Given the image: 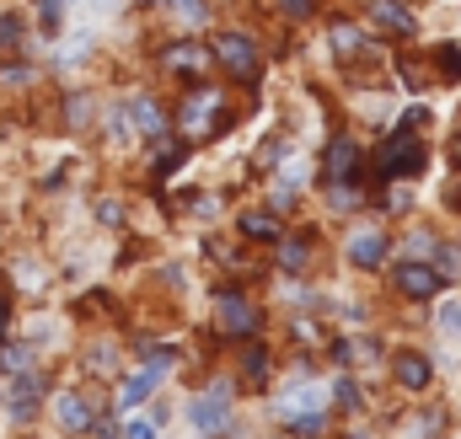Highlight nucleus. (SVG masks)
<instances>
[{
    "mask_svg": "<svg viewBox=\"0 0 461 439\" xmlns=\"http://www.w3.org/2000/svg\"><path fill=\"white\" fill-rule=\"evenodd\" d=\"M430 166V145H424V134H414V129H392L387 139H381V150H376V177L381 182H408V177H419Z\"/></svg>",
    "mask_w": 461,
    "mask_h": 439,
    "instance_id": "1",
    "label": "nucleus"
},
{
    "mask_svg": "<svg viewBox=\"0 0 461 439\" xmlns=\"http://www.w3.org/2000/svg\"><path fill=\"white\" fill-rule=\"evenodd\" d=\"M231 118H226V107H220V91H209L204 80L183 97V107H177V129H183V139H209L215 129H226Z\"/></svg>",
    "mask_w": 461,
    "mask_h": 439,
    "instance_id": "2",
    "label": "nucleus"
},
{
    "mask_svg": "<svg viewBox=\"0 0 461 439\" xmlns=\"http://www.w3.org/2000/svg\"><path fill=\"white\" fill-rule=\"evenodd\" d=\"M209 317H215V327H220L226 338H236V343L258 338V327H263V311H258L252 295H242V290H220V295L209 300Z\"/></svg>",
    "mask_w": 461,
    "mask_h": 439,
    "instance_id": "3",
    "label": "nucleus"
},
{
    "mask_svg": "<svg viewBox=\"0 0 461 439\" xmlns=\"http://www.w3.org/2000/svg\"><path fill=\"white\" fill-rule=\"evenodd\" d=\"M209 54H215V64H226V75L231 80H258V70H263V59H258V43L247 38V32H220L215 43H209Z\"/></svg>",
    "mask_w": 461,
    "mask_h": 439,
    "instance_id": "4",
    "label": "nucleus"
},
{
    "mask_svg": "<svg viewBox=\"0 0 461 439\" xmlns=\"http://www.w3.org/2000/svg\"><path fill=\"white\" fill-rule=\"evenodd\" d=\"M188 424L209 439H226L236 429V402H231V397H215V392H199V397L188 402Z\"/></svg>",
    "mask_w": 461,
    "mask_h": 439,
    "instance_id": "5",
    "label": "nucleus"
},
{
    "mask_svg": "<svg viewBox=\"0 0 461 439\" xmlns=\"http://www.w3.org/2000/svg\"><path fill=\"white\" fill-rule=\"evenodd\" d=\"M392 284H397V295H408V300H435V295L446 290V279H440L435 263H424V257H403V263L392 268Z\"/></svg>",
    "mask_w": 461,
    "mask_h": 439,
    "instance_id": "6",
    "label": "nucleus"
},
{
    "mask_svg": "<svg viewBox=\"0 0 461 439\" xmlns=\"http://www.w3.org/2000/svg\"><path fill=\"white\" fill-rule=\"evenodd\" d=\"M322 177H328V182H365V150H360L349 134H338V139L322 150Z\"/></svg>",
    "mask_w": 461,
    "mask_h": 439,
    "instance_id": "7",
    "label": "nucleus"
},
{
    "mask_svg": "<svg viewBox=\"0 0 461 439\" xmlns=\"http://www.w3.org/2000/svg\"><path fill=\"white\" fill-rule=\"evenodd\" d=\"M209 64H215V54H209L204 43H166V48H161V70H166V75H183V80H193V86L209 75Z\"/></svg>",
    "mask_w": 461,
    "mask_h": 439,
    "instance_id": "8",
    "label": "nucleus"
},
{
    "mask_svg": "<svg viewBox=\"0 0 461 439\" xmlns=\"http://www.w3.org/2000/svg\"><path fill=\"white\" fill-rule=\"evenodd\" d=\"M392 381H397L408 397H424V392L435 386V365H430V354H424V349H397V354H392Z\"/></svg>",
    "mask_w": 461,
    "mask_h": 439,
    "instance_id": "9",
    "label": "nucleus"
},
{
    "mask_svg": "<svg viewBox=\"0 0 461 439\" xmlns=\"http://www.w3.org/2000/svg\"><path fill=\"white\" fill-rule=\"evenodd\" d=\"M344 257H349L354 268H365V274H371V268H381V263L392 257V241H387V231H381V225H365V231H354V236H349Z\"/></svg>",
    "mask_w": 461,
    "mask_h": 439,
    "instance_id": "10",
    "label": "nucleus"
},
{
    "mask_svg": "<svg viewBox=\"0 0 461 439\" xmlns=\"http://www.w3.org/2000/svg\"><path fill=\"white\" fill-rule=\"evenodd\" d=\"M328 43H333V54L338 59H360V54H371L376 43L365 38V27L360 21H349V16H333L328 21Z\"/></svg>",
    "mask_w": 461,
    "mask_h": 439,
    "instance_id": "11",
    "label": "nucleus"
},
{
    "mask_svg": "<svg viewBox=\"0 0 461 439\" xmlns=\"http://www.w3.org/2000/svg\"><path fill=\"white\" fill-rule=\"evenodd\" d=\"M371 21H376V32H387V38H414V32H419L414 11H408L403 0H371Z\"/></svg>",
    "mask_w": 461,
    "mask_h": 439,
    "instance_id": "12",
    "label": "nucleus"
},
{
    "mask_svg": "<svg viewBox=\"0 0 461 439\" xmlns=\"http://www.w3.org/2000/svg\"><path fill=\"white\" fill-rule=\"evenodd\" d=\"M124 113H129L134 134H145V139H166V113L156 107V97H145V91H140V97H129V107H124Z\"/></svg>",
    "mask_w": 461,
    "mask_h": 439,
    "instance_id": "13",
    "label": "nucleus"
},
{
    "mask_svg": "<svg viewBox=\"0 0 461 439\" xmlns=\"http://www.w3.org/2000/svg\"><path fill=\"white\" fill-rule=\"evenodd\" d=\"M236 231H242L247 241H279V236H285V225H279V215H274V209H242Z\"/></svg>",
    "mask_w": 461,
    "mask_h": 439,
    "instance_id": "14",
    "label": "nucleus"
},
{
    "mask_svg": "<svg viewBox=\"0 0 461 439\" xmlns=\"http://www.w3.org/2000/svg\"><path fill=\"white\" fill-rule=\"evenodd\" d=\"M91 424H97L91 402H86L81 392H64V397H59V429H64V435H86Z\"/></svg>",
    "mask_w": 461,
    "mask_h": 439,
    "instance_id": "15",
    "label": "nucleus"
},
{
    "mask_svg": "<svg viewBox=\"0 0 461 439\" xmlns=\"http://www.w3.org/2000/svg\"><path fill=\"white\" fill-rule=\"evenodd\" d=\"M43 392H48V381H43V376H32V370H27V376H16L11 413H16V418H32V413H38V402H43Z\"/></svg>",
    "mask_w": 461,
    "mask_h": 439,
    "instance_id": "16",
    "label": "nucleus"
},
{
    "mask_svg": "<svg viewBox=\"0 0 461 439\" xmlns=\"http://www.w3.org/2000/svg\"><path fill=\"white\" fill-rule=\"evenodd\" d=\"M274 247H279V252H274L279 274H306V268H312V241H306V236H295V241H290V236H279Z\"/></svg>",
    "mask_w": 461,
    "mask_h": 439,
    "instance_id": "17",
    "label": "nucleus"
},
{
    "mask_svg": "<svg viewBox=\"0 0 461 439\" xmlns=\"http://www.w3.org/2000/svg\"><path fill=\"white\" fill-rule=\"evenodd\" d=\"M269 370H274V359H269V343L247 338V349H242V381H247V386H269Z\"/></svg>",
    "mask_w": 461,
    "mask_h": 439,
    "instance_id": "18",
    "label": "nucleus"
},
{
    "mask_svg": "<svg viewBox=\"0 0 461 439\" xmlns=\"http://www.w3.org/2000/svg\"><path fill=\"white\" fill-rule=\"evenodd\" d=\"M150 397H156V376H150V370H134V376L118 381V408H140V402H150Z\"/></svg>",
    "mask_w": 461,
    "mask_h": 439,
    "instance_id": "19",
    "label": "nucleus"
},
{
    "mask_svg": "<svg viewBox=\"0 0 461 439\" xmlns=\"http://www.w3.org/2000/svg\"><path fill=\"white\" fill-rule=\"evenodd\" d=\"M430 257H435V274H440L446 284L461 279V247H457V241H435V252H430Z\"/></svg>",
    "mask_w": 461,
    "mask_h": 439,
    "instance_id": "20",
    "label": "nucleus"
},
{
    "mask_svg": "<svg viewBox=\"0 0 461 439\" xmlns=\"http://www.w3.org/2000/svg\"><path fill=\"white\" fill-rule=\"evenodd\" d=\"M328 204H333L338 215H349V209L365 204V193H360V182H328Z\"/></svg>",
    "mask_w": 461,
    "mask_h": 439,
    "instance_id": "21",
    "label": "nucleus"
},
{
    "mask_svg": "<svg viewBox=\"0 0 461 439\" xmlns=\"http://www.w3.org/2000/svg\"><path fill=\"white\" fill-rule=\"evenodd\" d=\"M285 424H290L295 439H322L328 435V413H295V418H285Z\"/></svg>",
    "mask_w": 461,
    "mask_h": 439,
    "instance_id": "22",
    "label": "nucleus"
},
{
    "mask_svg": "<svg viewBox=\"0 0 461 439\" xmlns=\"http://www.w3.org/2000/svg\"><path fill=\"white\" fill-rule=\"evenodd\" d=\"M0 370H5V376H27V370H32V349H21V343H0Z\"/></svg>",
    "mask_w": 461,
    "mask_h": 439,
    "instance_id": "23",
    "label": "nucleus"
},
{
    "mask_svg": "<svg viewBox=\"0 0 461 439\" xmlns=\"http://www.w3.org/2000/svg\"><path fill=\"white\" fill-rule=\"evenodd\" d=\"M430 59H435V70H440L446 80H461V43H440V48H430Z\"/></svg>",
    "mask_w": 461,
    "mask_h": 439,
    "instance_id": "24",
    "label": "nucleus"
},
{
    "mask_svg": "<svg viewBox=\"0 0 461 439\" xmlns=\"http://www.w3.org/2000/svg\"><path fill=\"white\" fill-rule=\"evenodd\" d=\"M140 359H145V370H150L156 381H161V376H166V370L177 365V354H172L166 343H150V349H140Z\"/></svg>",
    "mask_w": 461,
    "mask_h": 439,
    "instance_id": "25",
    "label": "nucleus"
},
{
    "mask_svg": "<svg viewBox=\"0 0 461 439\" xmlns=\"http://www.w3.org/2000/svg\"><path fill=\"white\" fill-rule=\"evenodd\" d=\"M333 402H338L344 413H354V408L365 402V397H360V381H354V376H338V381H333Z\"/></svg>",
    "mask_w": 461,
    "mask_h": 439,
    "instance_id": "26",
    "label": "nucleus"
},
{
    "mask_svg": "<svg viewBox=\"0 0 461 439\" xmlns=\"http://www.w3.org/2000/svg\"><path fill=\"white\" fill-rule=\"evenodd\" d=\"M435 327H440V338H461V300H446L435 311Z\"/></svg>",
    "mask_w": 461,
    "mask_h": 439,
    "instance_id": "27",
    "label": "nucleus"
},
{
    "mask_svg": "<svg viewBox=\"0 0 461 439\" xmlns=\"http://www.w3.org/2000/svg\"><path fill=\"white\" fill-rule=\"evenodd\" d=\"M59 16H64V0H38V27L43 32H59Z\"/></svg>",
    "mask_w": 461,
    "mask_h": 439,
    "instance_id": "28",
    "label": "nucleus"
},
{
    "mask_svg": "<svg viewBox=\"0 0 461 439\" xmlns=\"http://www.w3.org/2000/svg\"><path fill=\"white\" fill-rule=\"evenodd\" d=\"M204 16H209V11H204V0H177V21H183V27H199Z\"/></svg>",
    "mask_w": 461,
    "mask_h": 439,
    "instance_id": "29",
    "label": "nucleus"
},
{
    "mask_svg": "<svg viewBox=\"0 0 461 439\" xmlns=\"http://www.w3.org/2000/svg\"><path fill=\"white\" fill-rule=\"evenodd\" d=\"M161 429H156V418H129L124 424V439H156Z\"/></svg>",
    "mask_w": 461,
    "mask_h": 439,
    "instance_id": "30",
    "label": "nucleus"
},
{
    "mask_svg": "<svg viewBox=\"0 0 461 439\" xmlns=\"http://www.w3.org/2000/svg\"><path fill=\"white\" fill-rule=\"evenodd\" d=\"M279 156H285V134H274V139H269V145H263V150H258V166H263V172H269V166H274V161H279Z\"/></svg>",
    "mask_w": 461,
    "mask_h": 439,
    "instance_id": "31",
    "label": "nucleus"
},
{
    "mask_svg": "<svg viewBox=\"0 0 461 439\" xmlns=\"http://www.w3.org/2000/svg\"><path fill=\"white\" fill-rule=\"evenodd\" d=\"M97 220H102V225H124V204H118V198H102V204H97Z\"/></svg>",
    "mask_w": 461,
    "mask_h": 439,
    "instance_id": "32",
    "label": "nucleus"
},
{
    "mask_svg": "<svg viewBox=\"0 0 461 439\" xmlns=\"http://www.w3.org/2000/svg\"><path fill=\"white\" fill-rule=\"evenodd\" d=\"M21 43V21L16 16H0V48H16Z\"/></svg>",
    "mask_w": 461,
    "mask_h": 439,
    "instance_id": "33",
    "label": "nucleus"
},
{
    "mask_svg": "<svg viewBox=\"0 0 461 439\" xmlns=\"http://www.w3.org/2000/svg\"><path fill=\"white\" fill-rule=\"evenodd\" d=\"M279 11H285V16H295V21H306V16L317 11V0H279Z\"/></svg>",
    "mask_w": 461,
    "mask_h": 439,
    "instance_id": "34",
    "label": "nucleus"
},
{
    "mask_svg": "<svg viewBox=\"0 0 461 439\" xmlns=\"http://www.w3.org/2000/svg\"><path fill=\"white\" fill-rule=\"evenodd\" d=\"M86 365H91L97 376H107V370H113V349H91V354H86Z\"/></svg>",
    "mask_w": 461,
    "mask_h": 439,
    "instance_id": "35",
    "label": "nucleus"
},
{
    "mask_svg": "<svg viewBox=\"0 0 461 439\" xmlns=\"http://www.w3.org/2000/svg\"><path fill=\"white\" fill-rule=\"evenodd\" d=\"M381 204H387V209H392V215H403V209H408V188H392V193H387V198H381Z\"/></svg>",
    "mask_w": 461,
    "mask_h": 439,
    "instance_id": "36",
    "label": "nucleus"
},
{
    "mask_svg": "<svg viewBox=\"0 0 461 439\" xmlns=\"http://www.w3.org/2000/svg\"><path fill=\"white\" fill-rule=\"evenodd\" d=\"M5 327H11V306H5V295H0V343H5Z\"/></svg>",
    "mask_w": 461,
    "mask_h": 439,
    "instance_id": "37",
    "label": "nucleus"
},
{
    "mask_svg": "<svg viewBox=\"0 0 461 439\" xmlns=\"http://www.w3.org/2000/svg\"><path fill=\"white\" fill-rule=\"evenodd\" d=\"M451 156H457V166H461V139H457V145H451Z\"/></svg>",
    "mask_w": 461,
    "mask_h": 439,
    "instance_id": "38",
    "label": "nucleus"
},
{
    "mask_svg": "<svg viewBox=\"0 0 461 439\" xmlns=\"http://www.w3.org/2000/svg\"><path fill=\"white\" fill-rule=\"evenodd\" d=\"M140 5H161V0H140Z\"/></svg>",
    "mask_w": 461,
    "mask_h": 439,
    "instance_id": "39",
    "label": "nucleus"
}]
</instances>
